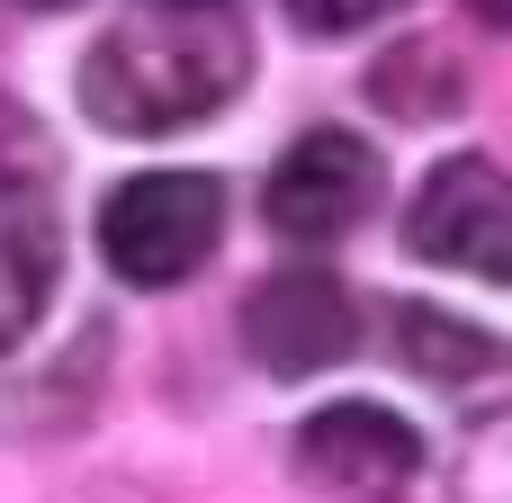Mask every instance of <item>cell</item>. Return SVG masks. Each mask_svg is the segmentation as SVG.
<instances>
[{"instance_id": "obj_3", "label": "cell", "mask_w": 512, "mask_h": 503, "mask_svg": "<svg viewBox=\"0 0 512 503\" xmlns=\"http://www.w3.org/2000/svg\"><path fill=\"white\" fill-rule=\"evenodd\" d=\"M405 252L432 261V270L512 288V180L495 162H477V153L441 162L423 180V198L405 207Z\"/></svg>"}, {"instance_id": "obj_9", "label": "cell", "mask_w": 512, "mask_h": 503, "mask_svg": "<svg viewBox=\"0 0 512 503\" xmlns=\"http://www.w3.org/2000/svg\"><path fill=\"white\" fill-rule=\"evenodd\" d=\"M387 9H405V0H288V18L306 36H351V27H378Z\"/></svg>"}, {"instance_id": "obj_12", "label": "cell", "mask_w": 512, "mask_h": 503, "mask_svg": "<svg viewBox=\"0 0 512 503\" xmlns=\"http://www.w3.org/2000/svg\"><path fill=\"white\" fill-rule=\"evenodd\" d=\"M198 9H234V0H198Z\"/></svg>"}, {"instance_id": "obj_10", "label": "cell", "mask_w": 512, "mask_h": 503, "mask_svg": "<svg viewBox=\"0 0 512 503\" xmlns=\"http://www.w3.org/2000/svg\"><path fill=\"white\" fill-rule=\"evenodd\" d=\"M468 9H477L486 27H512V0H468Z\"/></svg>"}, {"instance_id": "obj_2", "label": "cell", "mask_w": 512, "mask_h": 503, "mask_svg": "<svg viewBox=\"0 0 512 503\" xmlns=\"http://www.w3.org/2000/svg\"><path fill=\"white\" fill-rule=\"evenodd\" d=\"M225 234V189L207 171H144L117 180L99 207V252L126 288H180Z\"/></svg>"}, {"instance_id": "obj_5", "label": "cell", "mask_w": 512, "mask_h": 503, "mask_svg": "<svg viewBox=\"0 0 512 503\" xmlns=\"http://www.w3.org/2000/svg\"><path fill=\"white\" fill-rule=\"evenodd\" d=\"M297 477L342 503H396L423 477V432L387 405H324L297 423Z\"/></svg>"}, {"instance_id": "obj_1", "label": "cell", "mask_w": 512, "mask_h": 503, "mask_svg": "<svg viewBox=\"0 0 512 503\" xmlns=\"http://www.w3.org/2000/svg\"><path fill=\"white\" fill-rule=\"evenodd\" d=\"M243 81H252V36L234 27V9L153 0L90 45L81 108L108 135H180L216 117L225 99H243Z\"/></svg>"}, {"instance_id": "obj_8", "label": "cell", "mask_w": 512, "mask_h": 503, "mask_svg": "<svg viewBox=\"0 0 512 503\" xmlns=\"http://www.w3.org/2000/svg\"><path fill=\"white\" fill-rule=\"evenodd\" d=\"M396 351H405V369H423V378H486L495 360H504V342L495 333H477L468 315H441V306H396Z\"/></svg>"}, {"instance_id": "obj_7", "label": "cell", "mask_w": 512, "mask_h": 503, "mask_svg": "<svg viewBox=\"0 0 512 503\" xmlns=\"http://www.w3.org/2000/svg\"><path fill=\"white\" fill-rule=\"evenodd\" d=\"M54 297V225L18 198H0V351L27 342V324Z\"/></svg>"}, {"instance_id": "obj_11", "label": "cell", "mask_w": 512, "mask_h": 503, "mask_svg": "<svg viewBox=\"0 0 512 503\" xmlns=\"http://www.w3.org/2000/svg\"><path fill=\"white\" fill-rule=\"evenodd\" d=\"M18 9H81V0H18Z\"/></svg>"}, {"instance_id": "obj_6", "label": "cell", "mask_w": 512, "mask_h": 503, "mask_svg": "<svg viewBox=\"0 0 512 503\" xmlns=\"http://www.w3.org/2000/svg\"><path fill=\"white\" fill-rule=\"evenodd\" d=\"M369 207H378V153L342 126L297 135L270 171V225L288 243H342Z\"/></svg>"}, {"instance_id": "obj_4", "label": "cell", "mask_w": 512, "mask_h": 503, "mask_svg": "<svg viewBox=\"0 0 512 503\" xmlns=\"http://www.w3.org/2000/svg\"><path fill=\"white\" fill-rule=\"evenodd\" d=\"M243 351L270 378H315L360 351V297L333 270H270L243 297Z\"/></svg>"}]
</instances>
